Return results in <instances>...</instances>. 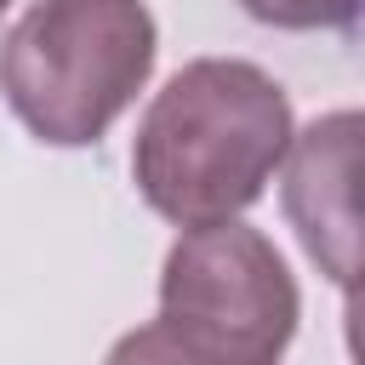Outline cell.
Listing matches in <instances>:
<instances>
[{
  "label": "cell",
  "mask_w": 365,
  "mask_h": 365,
  "mask_svg": "<svg viewBox=\"0 0 365 365\" xmlns=\"http://www.w3.org/2000/svg\"><path fill=\"white\" fill-rule=\"evenodd\" d=\"M160 29L148 0H34L0 40V91L51 148H91L148 86Z\"/></svg>",
  "instance_id": "7a4b0ae2"
},
{
  "label": "cell",
  "mask_w": 365,
  "mask_h": 365,
  "mask_svg": "<svg viewBox=\"0 0 365 365\" xmlns=\"http://www.w3.org/2000/svg\"><path fill=\"white\" fill-rule=\"evenodd\" d=\"M103 365H200V359H194V354H182V348H177V342L148 319V325L125 331V336L108 348V359H103Z\"/></svg>",
  "instance_id": "8992f818"
},
{
  "label": "cell",
  "mask_w": 365,
  "mask_h": 365,
  "mask_svg": "<svg viewBox=\"0 0 365 365\" xmlns=\"http://www.w3.org/2000/svg\"><path fill=\"white\" fill-rule=\"evenodd\" d=\"M302 297L279 245L251 222L182 228L160 268V331L200 365H285Z\"/></svg>",
  "instance_id": "3957f363"
},
{
  "label": "cell",
  "mask_w": 365,
  "mask_h": 365,
  "mask_svg": "<svg viewBox=\"0 0 365 365\" xmlns=\"http://www.w3.org/2000/svg\"><path fill=\"white\" fill-rule=\"evenodd\" d=\"M297 125L285 86L245 57L182 63L137 120L131 182L177 228L234 222L285 165Z\"/></svg>",
  "instance_id": "6da1fadb"
},
{
  "label": "cell",
  "mask_w": 365,
  "mask_h": 365,
  "mask_svg": "<svg viewBox=\"0 0 365 365\" xmlns=\"http://www.w3.org/2000/svg\"><path fill=\"white\" fill-rule=\"evenodd\" d=\"M245 17L268 23V29H291V34H308V29H354L359 23V6L365 0H234Z\"/></svg>",
  "instance_id": "5b68a950"
},
{
  "label": "cell",
  "mask_w": 365,
  "mask_h": 365,
  "mask_svg": "<svg viewBox=\"0 0 365 365\" xmlns=\"http://www.w3.org/2000/svg\"><path fill=\"white\" fill-rule=\"evenodd\" d=\"M359 108L319 114L302 137H291L285 165V217L302 240V251L331 274L342 291L354 285L359 262V211H354V177H359Z\"/></svg>",
  "instance_id": "277c9868"
},
{
  "label": "cell",
  "mask_w": 365,
  "mask_h": 365,
  "mask_svg": "<svg viewBox=\"0 0 365 365\" xmlns=\"http://www.w3.org/2000/svg\"><path fill=\"white\" fill-rule=\"evenodd\" d=\"M6 6H11V0H0V11H6Z\"/></svg>",
  "instance_id": "52a82bcc"
}]
</instances>
